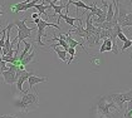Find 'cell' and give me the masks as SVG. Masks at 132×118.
Listing matches in <instances>:
<instances>
[{"instance_id": "obj_1", "label": "cell", "mask_w": 132, "mask_h": 118, "mask_svg": "<svg viewBox=\"0 0 132 118\" xmlns=\"http://www.w3.org/2000/svg\"><path fill=\"white\" fill-rule=\"evenodd\" d=\"M94 114L97 118H121L122 113L117 104L108 96H100L94 103Z\"/></svg>"}, {"instance_id": "obj_2", "label": "cell", "mask_w": 132, "mask_h": 118, "mask_svg": "<svg viewBox=\"0 0 132 118\" xmlns=\"http://www.w3.org/2000/svg\"><path fill=\"white\" fill-rule=\"evenodd\" d=\"M23 96L21 98L15 103L19 109H20L23 113H28L30 111L38 108L39 106V97H38V93L37 92H21Z\"/></svg>"}, {"instance_id": "obj_3", "label": "cell", "mask_w": 132, "mask_h": 118, "mask_svg": "<svg viewBox=\"0 0 132 118\" xmlns=\"http://www.w3.org/2000/svg\"><path fill=\"white\" fill-rule=\"evenodd\" d=\"M25 23H27V19L25 18H23V19H16L14 21V24H15V27L18 28V35H16V43H18V47H19V44H20L23 40H25L27 38H31V35H33V30L34 29H30V28H28L27 25H25ZM33 39V38H31ZM16 47V48H18Z\"/></svg>"}, {"instance_id": "obj_4", "label": "cell", "mask_w": 132, "mask_h": 118, "mask_svg": "<svg viewBox=\"0 0 132 118\" xmlns=\"http://www.w3.org/2000/svg\"><path fill=\"white\" fill-rule=\"evenodd\" d=\"M108 97L117 104V107H118L120 111L122 112L123 104H125L126 102L132 100V89L127 90V92H125V93H111V94H108Z\"/></svg>"}, {"instance_id": "obj_5", "label": "cell", "mask_w": 132, "mask_h": 118, "mask_svg": "<svg viewBox=\"0 0 132 118\" xmlns=\"http://www.w3.org/2000/svg\"><path fill=\"white\" fill-rule=\"evenodd\" d=\"M48 27H53V28H55V29H61L58 24L48 23V21H45L44 19H42L40 21H39V24H37V31H38V35H37V39H35L37 44L40 45V47H44V43L42 41V37H47V35L44 34V30H45V28H48Z\"/></svg>"}, {"instance_id": "obj_6", "label": "cell", "mask_w": 132, "mask_h": 118, "mask_svg": "<svg viewBox=\"0 0 132 118\" xmlns=\"http://www.w3.org/2000/svg\"><path fill=\"white\" fill-rule=\"evenodd\" d=\"M117 8H118V24H121L127 16V14L132 13V8L123 1H117Z\"/></svg>"}, {"instance_id": "obj_7", "label": "cell", "mask_w": 132, "mask_h": 118, "mask_svg": "<svg viewBox=\"0 0 132 118\" xmlns=\"http://www.w3.org/2000/svg\"><path fill=\"white\" fill-rule=\"evenodd\" d=\"M61 19H63L67 24L72 25V28H73V29L76 28V27H74V21H76V20H77V21H79L81 27H83V19H82V18H71L68 14H59V15H58V19H57V24H59Z\"/></svg>"}, {"instance_id": "obj_8", "label": "cell", "mask_w": 132, "mask_h": 118, "mask_svg": "<svg viewBox=\"0 0 132 118\" xmlns=\"http://www.w3.org/2000/svg\"><path fill=\"white\" fill-rule=\"evenodd\" d=\"M3 78H4V83L10 84V86H13L14 83H16V82H18L16 72H11V70H9V69L3 72Z\"/></svg>"}, {"instance_id": "obj_9", "label": "cell", "mask_w": 132, "mask_h": 118, "mask_svg": "<svg viewBox=\"0 0 132 118\" xmlns=\"http://www.w3.org/2000/svg\"><path fill=\"white\" fill-rule=\"evenodd\" d=\"M33 74H34L33 72L30 73V72H28L27 69L21 70L20 75H19V78H18V82H16V89H18L19 92H23V83H24L25 80H28Z\"/></svg>"}, {"instance_id": "obj_10", "label": "cell", "mask_w": 132, "mask_h": 118, "mask_svg": "<svg viewBox=\"0 0 132 118\" xmlns=\"http://www.w3.org/2000/svg\"><path fill=\"white\" fill-rule=\"evenodd\" d=\"M65 41L69 44V47L71 48H76V47H82V49L84 50L86 53H87V50L84 49V47H83V44H82V41H77L76 39H73L72 38V35H71V31H68L67 34H65ZM88 54V53H87Z\"/></svg>"}, {"instance_id": "obj_11", "label": "cell", "mask_w": 132, "mask_h": 118, "mask_svg": "<svg viewBox=\"0 0 132 118\" xmlns=\"http://www.w3.org/2000/svg\"><path fill=\"white\" fill-rule=\"evenodd\" d=\"M47 80H48V77H37V75L33 74L30 78L28 79V83H29L30 89H33L35 84H38V83H44V82H47Z\"/></svg>"}, {"instance_id": "obj_12", "label": "cell", "mask_w": 132, "mask_h": 118, "mask_svg": "<svg viewBox=\"0 0 132 118\" xmlns=\"http://www.w3.org/2000/svg\"><path fill=\"white\" fill-rule=\"evenodd\" d=\"M100 52H101V53H104V52H113V43H112V40L110 39V38L103 39L101 48H100Z\"/></svg>"}, {"instance_id": "obj_13", "label": "cell", "mask_w": 132, "mask_h": 118, "mask_svg": "<svg viewBox=\"0 0 132 118\" xmlns=\"http://www.w3.org/2000/svg\"><path fill=\"white\" fill-rule=\"evenodd\" d=\"M52 48L55 50V53H57V55H58V58H59L61 62H65L68 59V57H67V53L68 52H65L62 47H52Z\"/></svg>"}, {"instance_id": "obj_14", "label": "cell", "mask_w": 132, "mask_h": 118, "mask_svg": "<svg viewBox=\"0 0 132 118\" xmlns=\"http://www.w3.org/2000/svg\"><path fill=\"white\" fill-rule=\"evenodd\" d=\"M34 58H35V50H30V53L25 57L24 59H21L20 60V63H21V65H28L29 63H31V62H34Z\"/></svg>"}, {"instance_id": "obj_15", "label": "cell", "mask_w": 132, "mask_h": 118, "mask_svg": "<svg viewBox=\"0 0 132 118\" xmlns=\"http://www.w3.org/2000/svg\"><path fill=\"white\" fill-rule=\"evenodd\" d=\"M34 9L38 10V13L39 14H44V15H47V10L48 9H52V5L51 4H48V5H43V4H35L34 5Z\"/></svg>"}, {"instance_id": "obj_16", "label": "cell", "mask_w": 132, "mask_h": 118, "mask_svg": "<svg viewBox=\"0 0 132 118\" xmlns=\"http://www.w3.org/2000/svg\"><path fill=\"white\" fill-rule=\"evenodd\" d=\"M120 25H121L122 29H123V28H132V13L127 14V16L125 18V20L122 21Z\"/></svg>"}, {"instance_id": "obj_17", "label": "cell", "mask_w": 132, "mask_h": 118, "mask_svg": "<svg viewBox=\"0 0 132 118\" xmlns=\"http://www.w3.org/2000/svg\"><path fill=\"white\" fill-rule=\"evenodd\" d=\"M123 118H132V100L127 102V107L123 112Z\"/></svg>"}, {"instance_id": "obj_18", "label": "cell", "mask_w": 132, "mask_h": 118, "mask_svg": "<svg viewBox=\"0 0 132 118\" xmlns=\"http://www.w3.org/2000/svg\"><path fill=\"white\" fill-rule=\"evenodd\" d=\"M91 63L92 64H94L96 67H100V65L102 64V60L100 58H97V57H93V58L91 57Z\"/></svg>"}, {"instance_id": "obj_19", "label": "cell", "mask_w": 132, "mask_h": 118, "mask_svg": "<svg viewBox=\"0 0 132 118\" xmlns=\"http://www.w3.org/2000/svg\"><path fill=\"white\" fill-rule=\"evenodd\" d=\"M130 47H132V43H131V40L128 39L127 41H125V43H123V45H122V48H121V52H126Z\"/></svg>"}, {"instance_id": "obj_20", "label": "cell", "mask_w": 132, "mask_h": 118, "mask_svg": "<svg viewBox=\"0 0 132 118\" xmlns=\"http://www.w3.org/2000/svg\"><path fill=\"white\" fill-rule=\"evenodd\" d=\"M117 39H120L122 43H125V41H127V40H128V39H127V37H126V35H125L122 31H120V33H118V35H117Z\"/></svg>"}, {"instance_id": "obj_21", "label": "cell", "mask_w": 132, "mask_h": 118, "mask_svg": "<svg viewBox=\"0 0 132 118\" xmlns=\"http://www.w3.org/2000/svg\"><path fill=\"white\" fill-rule=\"evenodd\" d=\"M67 52H68V53L71 54V57L76 58V57H74V55H76V48H71V47H69V49L67 50Z\"/></svg>"}, {"instance_id": "obj_22", "label": "cell", "mask_w": 132, "mask_h": 118, "mask_svg": "<svg viewBox=\"0 0 132 118\" xmlns=\"http://www.w3.org/2000/svg\"><path fill=\"white\" fill-rule=\"evenodd\" d=\"M0 118H19V117L14 116V114H3V116H0Z\"/></svg>"}, {"instance_id": "obj_23", "label": "cell", "mask_w": 132, "mask_h": 118, "mask_svg": "<svg viewBox=\"0 0 132 118\" xmlns=\"http://www.w3.org/2000/svg\"><path fill=\"white\" fill-rule=\"evenodd\" d=\"M30 18H33V20L38 19V18H40V14H39V13H33V14L30 15Z\"/></svg>"}, {"instance_id": "obj_24", "label": "cell", "mask_w": 132, "mask_h": 118, "mask_svg": "<svg viewBox=\"0 0 132 118\" xmlns=\"http://www.w3.org/2000/svg\"><path fill=\"white\" fill-rule=\"evenodd\" d=\"M40 18H38V19H34L33 20V23H34V24H35V25H37V24H39V21H40Z\"/></svg>"}, {"instance_id": "obj_25", "label": "cell", "mask_w": 132, "mask_h": 118, "mask_svg": "<svg viewBox=\"0 0 132 118\" xmlns=\"http://www.w3.org/2000/svg\"><path fill=\"white\" fill-rule=\"evenodd\" d=\"M3 14H4V13H3V10H1V8H0V18L3 16Z\"/></svg>"}, {"instance_id": "obj_26", "label": "cell", "mask_w": 132, "mask_h": 118, "mask_svg": "<svg viewBox=\"0 0 132 118\" xmlns=\"http://www.w3.org/2000/svg\"><path fill=\"white\" fill-rule=\"evenodd\" d=\"M130 40H131V43H132V39H130Z\"/></svg>"}, {"instance_id": "obj_27", "label": "cell", "mask_w": 132, "mask_h": 118, "mask_svg": "<svg viewBox=\"0 0 132 118\" xmlns=\"http://www.w3.org/2000/svg\"><path fill=\"white\" fill-rule=\"evenodd\" d=\"M131 57H132V54H131Z\"/></svg>"}]
</instances>
